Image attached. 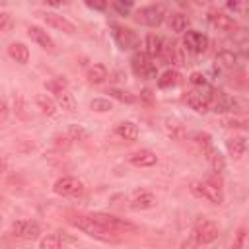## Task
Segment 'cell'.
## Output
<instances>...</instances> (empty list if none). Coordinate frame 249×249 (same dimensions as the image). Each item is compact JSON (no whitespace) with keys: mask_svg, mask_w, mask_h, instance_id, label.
Returning a JSON list of instances; mask_svg holds the SVG:
<instances>
[{"mask_svg":"<svg viewBox=\"0 0 249 249\" xmlns=\"http://www.w3.org/2000/svg\"><path fill=\"white\" fill-rule=\"evenodd\" d=\"M226 146H228V152L233 160H241L245 156V150H247V138L243 134H235V136L226 140Z\"/></svg>","mask_w":249,"mask_h":249,"instance_id":"obj_17","label":"cell"},{"mask_svg":"<svg viewBox=\"0 0 249 249\" xmlns=\"http://www.w3.org/2000/svg\"><path fill=\"white\" fill-rule=\"evenodd\" d=\"M130 66H132L134 74L140 76V78H148V80H150V78H158L156 66L150 62V58H148L146 53L136 51V53L132 54V58H130Z\"/></svg>","mask_w":249,"mask_h":249,"instance_id":"obj_8","label":"cell"},{"mask_svg":"<svg viewBox=\"0 0 249 249\" xmlns=\"http://www.w3.org/2000/svg\"><path fill=\"white\" fill-rule=\"evenodd\" d=\"M204 156H206V161H208V165L212 167V171L214 173H222L224 169H226V160H224V156H222V152L220 150H216L214 146L208 150V152H204Z\"/></svg>","mask_w":249,"mask_h":249,"instance_id":"obj_21","label":"cell"},{"mask_svg":"<svg viewBox=\"0 0 249 249\" xmlns=\"http://www.w3.org/2000/svg\"><path fill=\"white\" fill-rule=\"evenodd\" d=\"M210 95H212V88H198V89H189L185 93V101L187 105L196 111V113H206L210 111Z\"/></svg>","mask_w":249,"mask_h":249,"instance_id":"obj_4","label":"cell"},{"mask_svg":"<svg viewBox=\"0 0 249 249\" xmlns=\"http://www.w3.org/2000/svg\"><path fill=\"white\" fill-rule=\"evenodd\" d=\"M14 25V18L8 12H0V31H10Z\"/></svg>","mask_w":249,"mask_h":249,"instance_id":"obj_37","label":"cell"},{"mask_svg":"<svg viewBox=\"0 0 249 249\" xmlns=\"http://www.w3.org/2000/svg\"><path fill=\"white\" fill-rule=\"evenodd\" d=\"M210 109L216 111V113H230V111H235L237 109V101L224 93V91H216L212 89V95H210Z\"/></svg>","mask_w":249,"mask_h":249,"instance_id":"obj_13","label":"cell"},{"mask_svg":"<svg viewBox=\"0 0 249 249\" xmlns=\"http://www.w3.org/2000/svg\"><path fill=\"white\" fill-rule=\"evenodd\" d=\"M193 142L202 150V154L208 152V150L214 146V144H212V136H210L208 132H196V134L193 136Z\"/></svg>","mask_w":249,"mask_h":249,"instance_id":"obj_34","label":"cell"},{"mask_svg":"<svg viewBox=\"0 0 249 249\" xmlns=\"http://www.w3.org/2000/svg\"><path fill=\"white\" fill-rule=\"evenodd\" d=\"M107 93H109V97H113V99H117V101H121V103H126V105H132V103L136 101L134 93H130V91H126V89L109 88V89H107Z\"/></svg>","mask_w":249,"mask_h":249,"instance_id":"obj_30","label":"cell"},{"mask_svg":"<svg viewBox=\"0 0 249 249\" xmlns=\"http://www.w3.org/2000/svg\"><path fill=\"white\" fill-rule=\"evenodd\" d=\"M62 245H64V239H62L60 233H51V235H47V237H43L39 241V247L41 249H58Z\"/></svg>","mask_w":249,"mask_h":249,"instance_id":"obj_33","label":"cell"},{"mask_svg":"<svg viewBox=\"0 0 249 249\" xmlns=\"http://www.w3.org/2000/svg\"><path fill=\"white\" fill-rule=\"evenodd\" d=\"M115 4H117L119 10H128L134 4V0H115Z\"/></svg>","mask_w":249,"mask_h":249,"instance_id":"obj_46","label":"cell"},{"mask_svg":"<svg viewBox=\"0 0 249 249\" xmlns=\"http://www.w3.org/2000/svg\"><path fill=\"white\" fill-rule=\"evenodd\" d=\"M216 62L222 64L224 68H233L237 64V54L233 51H220L216 54Z\"/></svg>","mask_w":249,"mask_h":249,"instance_id":"obj_31","label":"cell"},{"mask_svg":"<svg viewBox=\"0 0 249 249\" xmlns=\"http://www.w3.org/2000/svg\"><path fill=\"white\" fill-rule=\"evenodd\" d=\"M33 148H35V144H33L31 140H27V138H21V140L16 144V150H18L19 154H29Z\"/></svg>","mask_w":249,"mask_h":249,"instance_id":"obj_40","label":"cell"},{"mask_svg":"<svg viewBox=\"0 0 249 249\" xmlns=\"http://www.w3.org/2000/svg\"><path fill=\"white\" fill-rule=\"evenodd\" d=\"M6 171V163L4 161H0V177H2V173Z\"/></svg>","mask_w":249,"mask_h":249,"instance_id":"obj_50","label":"cell"},{"mask_svg":"<svg viewBox=\"0 0 249 249\" xmlns=\"http://www.w3.org/2000/svg\"><path fill=\"white\" fill-rule=\"evenodd\" d=\"M27 35L31 37V41H35L41 49H45V51H54L56 49V45H54V41H53V37L43 29V27H39V25H29L27 27Z\"/></svg>","mask_w":249,"mask_h":249,"instance_id":"obj_16","label":"cell"},{"mask_svg":"<svg viewBox=\"0 0 249 249\" xmlns=\"http://www.w3.org/2000/svg\"><path fill=\"white\" fill-rule=\"evenodd\" d=\"M47 4H51V6H62L66 0H45Z\"/></svg>","mask_w":249,"mask_h":249,"instance_id":"obj_48","label":"cell"},{"mask_svg":"<svg viewBox=\"0 0 249 249\" xmlns=\"http://www.w3.org/2000/svg\"><path fill=\"white\" fill-rule=\"evenodd\" d=\"M140 101H144L146 105H154V93H152V89H142L140 91Z\"/></svg>","mask_w":249,"mask_h":249,"instance_id":"obj_43","label":"cell"},{"mask_svg":"<svg viewBox=\"0 0 249 249\" xmlns=\"http://www.w3.org/2000/svg\"><path fill=\"white\" fill-rule=\"evenodd\" d=\"M89 107H91V111H95V113H107V111L113 109V105H111V101H109L107 97H93V99L89 101Z\"/></svg>","mask_w":249,"mask_h":249,"instance_id":"obj_36","label":"cell"},{"mask_svg":"<svg viewBox=\"0 0 249 249\" xmlns=\"http://www.w3.org/2000/svg\"><path fill=\"white\" fill-rule=\"evenodd\" d=\"M54 101H56L58 107H62L66 111H74L76 109V99L72 97V93L68 89H62V91L54 93Z\"/></svg>","mask_w":249,"mask_h":249,"instance_id":"obj_29","label":"cell"},{"mask_svg":"<svg viewBox=\"0 0 249 249\" xmlns=\"http://www.w3.org/2000/svg\"><path fill=\"white\" fill-rule=\"evenodd\" d=\"M193 2H195V4H198V6H204V4H208L210 0H193Z\"/></svg>","mask_w":249,"mask_h":249,"instance_id":"obj_49","label":"cell"},{"mask_svg":"<svg viewBox=\"0 0 249 249\" xmlns=\"http://www.w3.org/2000/svg\"><path fill=\"white\" fill-rule=\"evenodd\" d=\"M10 233H12L14 237H19V239H35V237H39L41 228H39V224H35V222L18 220V222L12 224Z\"/></svg>","mask_w":249,"mask_h":249,"instance_id":"obj_12","label":"cell"},{"mask_svg":"<svg viewBox=\"0 0 249 249\" xmlns=\"http://www.w3.org/2000/svg\"><path fill=\"white\" fill-rule=\"evenodd\" d=\"M39 16L45 19L47 25H51V27H54L58 31H64V33H74L76 31V25L70 19H66L64 16H60V14H54V12H39Z\"/></svg>","mask_w":249,"mask_h":249,"instance_id":"obj_15","label":"cell"},{"mask_svg":"<svg viewBox=\"0 0 249 249\" xmlns=\"http://www.w3.org/2000/svg\"><path fill=\"white\" fill-rule=\"evenodd\" d=\"M189 82H191L193 86H196V88H206V86H208L204 74H200V72H193V74L189 76Z\"/></svg>","mask_w":249,"mask_h":249,"instance_id":"obj_38","label":"cell"},{"mask_svg":"<svg viewBox=\"0 0 249 249\" xmlns=\"http://www.w3.org/2000/svg\"><path fill=\"white\" fill-rule=\"evenodd\" d=\"M6 117H8V105L4 99H0V123L6 121Z\"/></svg>","mask_w":249,"mask_h":249,"instance_id":"obj_47","label":"cell"},{"mask_svg":"<svg viewBox=\"0 0 249 249\" xmlns=\"http://www.w3.org/2000/svg\"><path fill=\"white\" fill-rule=\"evenodd\" d=\"M86 78H88L89 84H103V82L109 78V70H107L103 64H93V66L88 68Z\"/></svg>","mask_w":249,"mask_h":249,"instance_id":"obj_25","label":"cell"},{"mask_svg":"<svg viewBox=\"0 0 249 249\" xmlns=\"http://www.w3.org/2000/svg\"><path fill=\"white\" fill-rule=\"evenodd\" d=\"M163 130H165V134H167L171 140H175V142H181V140H185V136H187V128H185L179 121H175V119H165V121H163Z\"/></svg>","mask_w":249,"mask_h":249,"instance_id":"obj_19","label":"cell"},{"mask_svg":"<svg viewBox=\"0 0 249 249\" xmlns=\"http://www.w3.org/2000/svg\"><path fill=\"white\" fill-rule=\"evenodd\" d=\"M134 19L148 27H158L163 21V10L160 6H144L134 14Z\"/></svg>","mask_w":249,"mask_h":249,"instance_id":"obj_9","label":"cell"},{"mask_svg":"<svg viewBox=\"0 0 249 249\" xmlns=\"http://www.w3.org/2000/svg\"><path fill=\"white\" fill-rule=\"evenodd\" d=\"M53 191L56 195H60V196H76V195H80L84 191V185L76 177H60V179L54 181Z\"/></svg>","mask_w":249,"mask_h":249,"instance_id":"obj_10","label":"cell"},{"mask_svg":"<svg viewBox=\"0 0 249 249\" xmlns=\"http://www.w3.org/2000/svg\"><path fill=\"white\" fill-rule=\"evenodd\" d=\"M233 245H235V247H245V245H247V231H245L243 228L237 231V239H235Z\"/></svg>","mask_w":249,"mask_h":249,"instance_id":"obj_44","label":"cell"},{"mask_svg":"<svg viewBox=\"0 0 249 249\" xmlns=\"http://www.w3.org/2000/svg\"><path fill=\"white\" fill-rule=\"evenodd\" d=\"M43 86H45V89L51 91V93H58V91H62V89H68V82H66L64 78H53V80H47Z\"/></svg>","mask_w":249,"mask_h":249,"instance_id":"obj_35","label":"cell"},{"mask_svg":"<svg viewBox=\"0 0 249 249\" xmlns=\"http://www.w3.org/2000/svg\"><path fill=\"white\" fill-rule=\"evenodd\" d=\"M86 4L89 8H93V10H99V12L107 8V0H86Z\"/></svg>","mask_w":249,"mask_h":249,"instance_id":"obj_45","label":"cell"},{"mask_svg":"<svg viewBox=\"0 0 249 249\" xmlns=\"http://www.w3.org/2000/svg\"><path fill=\"white\" fill-rule=\"evenodd\" d=\"M115 134L123 140H128V142H134L138 138V126L132 123V121H123L115 126Z\"/></svg>","mask_w":249,"mask_h":249,"instance_id":"obj_20","label":"cell"},{"mask_svg":"<svg viewBox=\"0 0 249 249\" xmlns=\"http://www.w3.org/2000/svg\"><path fill=\"white\" fill-rule=\"evenodd\" d=\"M249 123V119L245 115H228L220 119V124L224 128H245Z\"/></svg>","mask_w":249,"mask_h":249,"instance_id":"obj_28","label":"cell"},{"mask_svg":"<svg viewBox=\"0 0 249 249\" xmlns=\"http://www.w3.org/2000/svg\"><path fill=\"white\" fill-rule=\"evenodd\" d=\"M218 226L216 222L208 220V218H200L196 224H195V230H193V239L196 245H208L212 241L218 239Z\"/></svg>","mask_w":249,"mask_h":249,"instance_id":"obj_3","label":"cell"},{"mask_svg":"<svg viewBox=\"0 0 249 249\" xmlns=\"http://www.w3.org/2000/svg\"><path fill=\"white\" fill-rule=\"evenodd\" d=\"M228 8H230L233 14L243 16V12H245V0H228Z\"/></svg>","mask_w":249,"mask_h":249,"instance_id":"obj_41","label":"cell"},{"mask_svg":"<svg viewBox=\"0 0 249 249\" xmlns=\"http://www.w3.org/2000/svg\"><path fill=\"white\" fill-rule=\"evenodd\" d=\"M68 136L72 140H84V138H88V130H84L82 126H70L68 128Z\"/></svg>","mask_w":249,"mask_h":249,"instance_id":"obj_39","label":"cell"},{"mask_svg":"<svg viewBox=\"0 0 249 249\" xmlns=\"http://www.w3.org/2000/svg\"><path fill=\"white\" fill-rule=\"evenodd\" d=\"M93 220H97L101 226H105L107 230H111L113 233H132V231H136V226L134 224H130V222H124V220H121V218H115V216H111V214H101V212H95V214H89Z\"/></svg>","mask_w":249,"mask_h":249,"instance_id":"obj_5","label":"cell"},{"mask_svg":"<svg viewBox=\"0 0 249 249\" xmlns=\"http://www.w3.org/2000/svg\"><path fill=\"white\" fill-rule=\"evenodd\" d=\"M70 142H72L70 136H54V146H56L58 150H66V148L70 146Z\"/></svg>","mask_w":249,"mask_h":249,"instance_id":"obj_42","label":"cell"},{"mask_svg":"<svg viewBox=\"0 0 249 249\" xmlns=\"http://www.w3.org/2000/svg\"><path fill=\"white\" fill-rule=\"evenodd\" d=\"M191 193L198 198H204L212 204H222L224 202V193L218 183L212 181H193L191 183Z\"/></svg>","mask_w":249,"mask_h":249,"instance_id":"obj_2","label":"cell"},{"mask_svg":"<svg viewBox=\"0 0 249 249\" xmlns=\"http://www.w3.org/2000/svg\"><path fill=\"white\" fill-rule=\"evenodd\" d=\"M156 195L148 189H134L130 195V206L136 210H150L156 206Z\"/></svg>","mask_w":249,"mask_h":249,"instance_id":"obj_14","label":"cell"},{"mask_svg":"<svg viewBox=\"0 0 249 249\" xmlns=\"http://www.w3.org/2000/svg\"><path fill=\"white\" fill-rule=\"evenodd\" d=\"M70 224L78 230H82L84 233H88L89 237H95L99 241H119L117 233H113L111 230H107L105 226H101L97 220H93L91 216H72Z\"/></svg>","mask_w":249,"mask_h":249,"instance_id":"obj_1","label":"cell"},{"mask_svg":"<svg viewBox=\"0 0 249 249\" xmlns=\"http://www.w3.org/2000/svg\"><path fill=\"white\" fill-rule=\"evenodd\" d=\"M35 105H37V109H39L43 115H47V117H54L56 111H58L56 101L51 99V97H47V95H37V97H35Z\"/></svg>","mask_w":249,"mask_h":249,"instance_id":"obj_24","label":"cell"},{"mask_svg":"<svg viewBox=\"0 0 249 249\" xmlns=\"http://www.w3.org/2000/svg\"><path fill=\"white\" fill-rule=\"evenodd\" d=\"M183 45H185L183 47L185 51H189L193 54H202L208 49V37L196 29H187V33L183 37Z\"/></svg>","mask_w":249,"mask_h":249,"instance_id":"obj_7","label":"cell"},{"mask_svg":"<svg viewBox=\"0 0 249 249\" xmlns=\"http://www.w3.org/2000/svg\"><path fill=\"white\" fill-rule=\"evenodd\" d=\"M181 82V74L177 72V70H173V68H169V70H165L160 78H158V86L161 88V89H167V88H173V86H177Z\"/></svg>","mask_w":249,"mask_h":249,"instance_id":"obj_27","label":"cell"},{"mask_svg":"<svg viewBox=\"0 0 249 249\" xmlns=\"http://www.w3.org/2000/svg\"><path fill=\"white\" fill-rule=\"evenodd\" d=\"M128 161L136 167H152L158 163V156L152 150H138L128 156Z\"/></svg>","mask_w":249,"mask_h":249,"instance_id":"obj_18","label":"cell"},{"mask_svg":"<svg viewBox=\"0 0 249 249\" xmlns=\"http://www.w3.org/2000/svg\"><path fill=\"white\" fill-rule=\"evenodd\" d=\"M206 18H208V23H210L212 27H216L218 31L231 33V31H235V29L239 27L237 21H235L231 16H228V14H224V12H218V10H210Z\"/></svg>","mask_w":249,"mask_h":249,"instance_id":"obj_11","label":"cell"},{"mask_svg":"<svg viewBox=\"0 0 249 249\" xmlns=\"http://www.w3.org/2000/svg\"><path fill=\"white\" fill-rule=\"evenodd\" d=\"M14 109H16V115L21 119V121H29V111H27V101L21 93H16L14 97Z\"/></svg>","mask_w":249,"mask_h":249,"instance_id":"obj_32","label":"cell"},{"mask_svg":"<svg viewBox=\"0 0 249 249\" xmlns=\"http://www.w3.org/2000/svg\"><path fill=\"white\" fill-rule=\"evenodd\" d=\"M8 54H10L16 62H19V64H27V60H29V49H27L23 43H19V41L8 45Z\"/></svg>","mask_w":249,"mask_h":249,"instance_id":"obj_22","label":"cell"},{"mask_svg":"<svg viewBox=\"0 0 249 249\" xmlns=\"http://www.w3.org/2000/svg\"><path fill=\"white\" fill-rule=\"evenodd\" d=\"M111 29H113V39H115V43L119 45V49H123V51H130V49L140 47V39H138V35H136L130 27L113 23Z\"/></svg>","mask_w":249,"mask_h":249,"instance_id":"obj_6","label":"cell"},{"mask_svg":"<svg viewBox=\"0 0 249 249\" xmlns=\"http://www.w3.org/2000/svg\"><path fill=\"white\" fill-rule=\"evenodd\" d=\"M167 23H169V29H171V31L183 33V31H187V27H189V18H187L185 14H181V12H175V14L169 16Z\"/></svg>","mask_w":249,"mask_h":249,"instance_id":"obj_26","label":"cell"},{"mask_svg":"<svg viewBox=\"0 0 249 249\" xmlns=\"http://www.w3.org/2000/svg\"><path fill=\"white\" fill-rule=\"evenodd\" d=\"M161 45H163V37H158L154 33H148L144 39V47H146V54L156 58L161 54Z\"/></svg>","mask_w":249,"mask_h":249,"instance_id":"obj_23","label":"cell"}]
</instances>
